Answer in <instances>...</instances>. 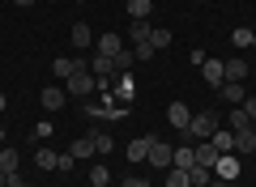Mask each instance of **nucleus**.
Segmentation results:
<instances>
[{"label":"nucleus","mask_w":256,"mask_h":187,"mask_svg":"<svg viewBox=\"0 0 256 187\" xmlns=\"http://www.w3.org/2000/svg\"><path fill=\"white\" fill-rule=\"evenodd\" d=\"M214 132H218V115H214V111H196L184 136H188V141H210Z\"/></svg>","instance_id":"obj_1"},{"label":"nucleus","mask_w":256,"mask_h":187,"mask_svg":"<svg viewBox=\"0 0 256 187\" xmlns=\"http://www.w3.org/2000/svg\"><path fill=\"white\" fill-rule=\"evenodd\" d=\"M64 89H68V94H82V98H86V94H94V89H98V77H94L90 68H82V72H73V77L64 81Z\"/></svg>","instance_id":"obj_2"},{"label":"nucleus","mask_w":256,"mask_h":187,"mask_svg":"<svg viewBox=\"0 0 256 187\" xmlns=\"http://www.w3.org/2000/svg\"><path fill=\"white\" fill-rule=\"evenodd\" d=\"M171 158H175V149L166 141H158L154 136V145H150V158H146V166H154V170H166L171 166Z\"/></svg>","instance_id":"obj_3"},{"label":"nucleus","mask_w":256,"mask_h":187,"mask_svg":"<svg viewBox=\"0 0 256 187\" xmlns=\"http://www.w3.org/2000/svg\"><path fill=\"white\" fill-rule=\"evenodd\" d=\"M38 102H43V111H47V115H56V111H60L64 102H68V89H64V85H47L43 94H38Z\"/></svg>","instance_id":"obj_4"},{"label":"nucleus","mask_w":256,"mask_h":187,"mask_svg":"<svg viewBox=\"0 0 256 187\" xmlns=\"http://www.w3.org/2000/svg\"><path fill=\"white\" fill-rule=\"evenodd\" d=\"M111 94H116V102H120V107H132V94H137V81L128 77V72H120V77H116V85H111Z\"/></svg>","instance_id":"obj_5"},{"label":"nucleus","mask_w":256,"mask_h":187,"mask_svg":"<svg viewBox=\"0 0 256 187\" xmlns=\"http://www.w3.org/2000/svg\"><path fill=\"white\" fill-rule=\"evenodd\" d=\"M214 179H222V183H239V162L230 158V153H222V158L214 162Z\"/></svg>","instance_id":"obj_6"},{"label":"nucleus","mask_w":256,"mask_h":187,"mask_svg":"<svg viewBox=\"0 0 256 187\" xmlns=\"http://www.w3.org/2000/svg\"><path fill=\"white\" fill-rule=\"evenodd\" d=\"M166 124H171V128H180V132H188V124H192L188 102H171V107H166Z\"/></svg>","instance_id":"obj_7"},{"label":"nucleus","mask_w":256,"mask_h":187,"mask_svg":"<svg viewBox=\"0 0 256 187\" xmlns=\"http://www.w3.org/2000/svg\"><path fill=\"white\" fill-rule=\"evenodd\" d=\"M192 153H196V166H210V170H214V162L222 158L214 141H196V145H192Z\"/></svg>","instance_id":"obj_8"},{"label":"nucleus","mask_w":256,"mask_h":187,"mask_svg":"<svg viewBox=\"0 0 256 187\" xmlns=\"http://www.w3.org/2000/svg\"><path fill=\"white\" fill-rule=\"evenodd\" d=\"M222 98L230 102V107H244V98H248V89H244V81H222V89H218Z\"/></svg>","instance_id":"obj_9"},{"label":"nucleus","mask_w":256,"mask_h":187,"mask_svg":"<svg viewBox=\"0 0 256 187\" xmlns=\"http://www.w3.org/2000/svg\"><path fill=\"white\" fill-rule=\"evenodd\" d=\"M201 77L210 81L214 89H222V81H226V68H222V60H205V64H201Z\"/></svg>","instance_id":"obj_10"},{"label":"nucleus","mask_w":256,"mask_h":187,"mask_svg":"<svg viewBox=\"0 0 256 187\" xmlns=\"http://www.w3.org/2000/svg\"><path fill=\"white\" fill-rule=\"evenodd\" d=\"M68 43H73L77 51H86V47L94 43V34H90V26H86V21H77V26L68 30Z\"/></svg>","instance_id":"obj_11"},{"label":"nucleus","mask_w":256,"mask_h":187,"mask_svg":"<svg viewBox=\"0 0 256 187\" xmlns=\"http://www.w3.org/2000/svg\"><path fill=\"white\" fill-rule=\"evenodd\" d=\"M60 158H64V153H56V149H47V145H38V153H34V162H38V170H60Z\"/></svg>","instance_id":"obj_12"},{"label":"nucleus","mask_w":256,"mask_h":187,"mask_svg":"<svg viewBox=\"0 0 256 187\" xmlns=\"http://www.w3.org/2000/svg\"><path fill=\"white\" fill-rule=\"evenodd\" d=\"M82 68H86V60H52V72H56L60 81H68L73 72H82Z\"/></svg>","instance_id":"obj_13"},{"label":"nucleus","mask_w":256,"mask_h":187,"mask_svg":"<svg viewBox=\"0 0 256 187\" xmlns=\"http://www.w3.org/2000/svg\"><path fill=\"white\" fill-rule=\"evenodd\" d=\"M124 9L132 21H150V9H154V0H124Z\"/></svg>","instance_id":"obj_14"},{"label":"nucleus","mask_w":256,"mask_h":187,"mask_svg":"<svg viewBox=\"0 0 256 187\" xmlns=\"http://www.w3.org/2000/svg\"><path fill=\"white\" fill-rule=\"evenodd\" d=\"M150 145H154V136H137V141L128 145V162H146L150 158Z\"/></svg>","instance_id":"obj_15"},{"label":"nucleus","mask_w":256,"mask_h":187,"mask_svg":"<svg viewBox=\"0 0 256 187\" xmlns=\"http://www.w3.org/2000/svg\"><path fill=\"white\" fill-rule=\"evenodd\" d=\"M120 51H124V38H120V34H102L98 38V55H111V60H116Z\"/></svg>","instance_id":"obj_16"},{"label":"nucleus","mask_w":256,"mask_h":187,"mask_svg":"<svg viewBox=\"0 0 256 187\" xmlns=\"http://www.w3.org/2000/svg\"><path fill=\"white\" fill-rule=\"evenodd\" d=\"M171 166H180V170H192V166H196V153H192V145H180V149H175Z\"/></svg>","instance_id":"obj_17"},{"label":"nucleus","mask_w":256,"mask_h":187,"mask_svg":"<svg viewBox=\"0 0 256 187\" xmlns=\"http://www.w3.org/2000/svg\"><path fill=\"white\" fill-rule=\"evenodd\" d=\"M210 141L218 145V153H235V132H230V128H218V132H214Z\"/></svg>","instance_id":"obj_18"},{"label":"nucleus","mask_w":256,"mask_h":187,"mask_svg":"<svg viewBox=\"0 0 256 187\" xmlns=\"http://www.w3.org/2000/svg\"><path fill=\"white\" fill-rule=\"evenodd\" d=\"M235 149L239 153H252L256 149V128H239V132H235Z\"/></svg>","instance_id":"obj_19"},{"label":"nucleus","mask_w":256,"mask_h":187,"mask_svg":"<svg viewBox=\"0 0 256 187\" xmlns=\"http://www.w3.org/2000/svg\"><path fill=\"white\" fill-rule=\"evenodd\" d=\"M18 149H9V145H0V170H4V175H18Z\"/></svg>","instance_id":"obj_20"},{"label":"nucleus","mask_w":256,"mask_h":187,"mask_svg":"<svg viewBox=\"0 0 256 187\" xmlns=\"http://www.w3.org/2000/svg\"><path fill=\"white\" fill-rule=\"evenodd\" d=\"M226 81H248V60H222Z\"/></svg>","instance_id":"obj_21"},{"label":"nucleus","mask_w":256,"mask_h":187,"mask_svg":"<svg viewBox=\"0 0 256 187\" xmlns=\"http://www.w3.org/2000/svg\"><path fill=\"white\" fill-rule=\"evenodd\" d=\"M150 34H154V26H150V21H132V26H128V38H132V47H137V43H150Z\"/></svg>","instance_id":"obj_22"},{"label":"nucleus","mask_w":256,"mask_h":187,"mask_svg":"<svg viewBox=\"0 0 256 187\" xmlns=\"http://www.w3.org/2000/svg\"><path fill=\"white\" fill-rule=\"evenodd\" d=\"M90 72H94V77H116V68H111V55H98V51H94Z\"/></svg>","instance_id":"obj_23"},{"label":"nucleus","mask_w":256,"mask_h":187,"mask_svg":"<svg viewBox=\"0 0 256 187\" xmlns=\"http://www.w3.org/2000/svg\"><path fill=\"white\" fill-rule=\"evenodd\" d=\"M162 175H166V187H192V179H188V170H180V166H166Z\"/></svg>","instance_id":"obj_24"},{"label":"nucleus","mask_w":256,"mask_h":187,"mask_svg":"<svg viewBox=\"0 0 256 187\" xmlns=\"http://www.w3.org/2000/svg\"><path fill=\"white\" fill-rule=\"evenodd\" d=\"M68 153H73L77 162H86V158H94V136H82V141H73V149H68Z\"/></svg>","instance_id":"obj_25"},{"label":"nucleus","mask_w":256,"mask_h":187,"mask_svg":"<svg viewBox=\"0 0 256 187\" xmlns=\"http://www.w3.org/2000/svg\"><path fill=\"white\" fill-rule=\"evenodd\" d=\"M94 153H111V149H116V141H111V132H102V128H94Z\"/></svg>","instance_id":"obj_26"},{"label":"nucleus","mask_w":256,"mask_h":187,"mask_svg":"<svg viewBox=\"0 0 256 187\" xmlns=\"http://www.w3.org/2000/svg\"><path fill=\"white\" fill-rule=\"evenodd\" d=\"M188 179H192V187H210L214 170H210V166H192V170H188Z\"/></svg>","instance_id":"obj_27"},{"label":"nucleus","mask_w":256,"mask_h":187,"mask_svg":"<svg viewBox=\"0 0 256 187\" xmlns=\"http://www.w3.org/2000/svg\"><path fill=\"white\" fill-rule=\"evenodd\" d=\"M150 47H154V51H166V47H171V30H158V26H154V34H150Z\"/></svg>","instance_id":"obj_28"},{"label":"nucleus","mask_w":256,"mask_h":187,"mask_svg":"<svg viewBox=\"0 0 256 187\" xmlns=\"http://www.w3.org/2000/svg\"><path fill=\"white\" fill-rule=\"evenodd\" d=\"M239 128H252V119L244 107H230V132H239Z\"/></svg>","instance_id":"obj_29"},{"label":"nucleus","mask_w":256,"mask_h":187,"mask_svg":"<svg viewBox=\"0 0 256 187\" xmlns=\"http://www.w3.org/2000/svg\"><path fill=\"white\" fill-rule=\"evenodd\" d=\"M230 43H235L239 51H248V47H252V30H244V26H239V30H230Z\"/></svg>","instance_id":"obj_30"},{"label":"nucleus","mask_w":256,"mask_h":187,"mask_svg":"<svg viewBox=\"0 0 256 187\" xmlns=\"http://www.w3.org/2000/svg\"><path fill=\"white\" fill-rule=\"evenodd\" d=\"M107 183H111L107 166H94V170H90V187H107Z\"/></svg>","instance_id":"obj_31"},{"label":"nucleus","mask_w":256,"mask_h":187,"mask_svg":"<svg viewBox=\"0 0 256 187\" xmlns=\"http://www.w3.org/2000/svg\"><path fill=\"white\" fill-rule=\"evenodd\" d=\"M52 132H56V124H52V119H38V124H34V141H47Z\"/></svg>","instance_id":"obj_32"},{"label":"nucleus","mask_w":256,"mask_h":187,"mask_svg":"<svg viewBox=\"0 0 256 187\" xmlns=\"http://www.w3.org/2000/svg\"><path fill=\"white\" fill-rule=\"evenodd\" d=\"M154 47H150V43H137V47H132V60H154Z\"/></svg>","instance_id":"obj_33"},{"label":"nucleus","mask_w":256,"mask_h":187,"mask_svg":"<svg viewBox=\"0 0 256 187\" xmlns=\"http://www.w3.org/2000/svg\"><path fill=\"white\" fill-rule=\"evenodd\" d=\"M124 187H150V179H141V175H128V179H124Z\"/></svg>","instance_id":"obj_34"},{"label":"nucleus","mask_w":256,"mask_h":187,"mask_svg":"<svg viewBox=\"0 0 256 187\" xmlns=\"http://www.w3.org/2000/svg\"><path fill=\"white\" fill-rule=\"evenodd\" d=\"M244 111H248V119H256V98H252V94L244 98Z\"/></svg>","instance_id":"obj_35"},{"label":"nucleus","mask_w":256,"mask_h":187,"mask_svg":"<svg viewBox=\"0 0 256 187\" xmlns=\"http://www.w3.org/2000/svg\"><path fill=\"white\" fill-rule=\"evenodd\" d=\"M4 187H26V179H22V175H9V179H4Z\"/></svg>","instance_id":"obj_36"},{"label":"nucleus","mask_w":256,"mask_h":187,"mask_svg":"<svg viewBox=\"0 0 256 187\" xmlns=\"http://www.w3.org/2000/svg\"><path fill=\"white\" fill-rule=\"evenodd\" d=\"M13 4H18V9H30V4H34V0H13Z\"/></svg>","instance_id":"obj_37"},{"label":"nucleus","mask_w":256,"mask_h":187,"mask_svg":"<svg viewBox=\"0 0 256 187\" xmlns=\"http://www.w3.org/2000/svg\"><path fill=\"white\" fill-rule=\"evenodd\" d=\"M210 187H230V183H222V179H210Z\"/></svg>","instance_id":"obj_38"},{"label":"nucleus","mask_w":256,"mask_h":187,"mask_svg":"<svg viewBox=\"0 0 256 187\" xmlns=\"http://www.w3.org/2000/svg\"><path fill=\"white\" fill-rule=\"evenodd\" d=\"M4 107H9V98H4V94H0V111H4Z\"/></svg>","instance_id":"obj_39"},{"label":"nucleus","mask_w":256,"mask_h":187,"mask_svg":"<svg viewBox=\"0 0 256 187\" xmlns=\"http://www.w3.org/2000/svg\"><path fill=\"white\" fill-rule=\"evenodd\" d=\"M4 179H9V175H4V170H0V187H4Z\"/></svg>","instance_id":"obj_40"},{"label":"nucleus","mask_w":256,"mask_h":187,"mask_svg":"<svg viewBox=\"0 0 256 187\" xmlns=\"http://www.w3.org/2000/svg\"><path fill=\"white\" fill-rule=\"evenodd\" d=\"M0 145H4V128H0Z\"/></svg>","instance_id":"obj_41"},{"label":"nucleus","mask_w":256,"mask_h":187,"mask_svg":"<svg viewBox=\"0 0 256 187\" xmlns=\"http://www.w3.org/2000/svg\"><path fill=\"white\" fill-rule=\"evenodd\" d=\"M107 187H124V183H107Z\"/></svg>","instance_id":"obj_42"},{"label":"nucleus","mask_w":256,"mask_h":187,"mask_svg":"<svg viewBox=\"0 0 256 187\" xmlns=\"http://www.w3.org/2000/svg\"><path fill=\"white\" fill-rule=\"evenodd\" d=\"M252 47H256V34H252Z\"/></svg>","instance_id":"obj_43"},{"label":"nucleus","mask_w":256,"mask_h":187,"mask_svg":"<svg viewBox=\"0 0 256 187\" xmlns=\"http://www.w3.org/2000/svg\"><path fill=\"white\" fill-rule=\"evenodd\" d=\"M230 187H239V183H230Z\"/></svg>","instance_id":"obj_44"}]
</instances>
